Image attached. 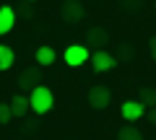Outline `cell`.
<instances>
[{
  "label": "cell",
  "instance_id": "cell-5",
  "mask_svg": "<svg viewBox=\"0 0 156 140\" xmlns=\"http://www.w3.org/2000/svg\"><path fill=\"white\" fill-rule=\"evenodd\" d=\"M112 101V91L109 86H94V88H89V107L91 109H107Z\"/></svg>",
  "mask_w": 156,
  "mask_h": 140
},
{
  "label": "cell",
  "instance_id": "cell-10",
  "mask_svg": "<svg viewBox=\"0 0 156 140\" xmlns=\"http://www.w3.org/2000/svg\"><path fill=\"white\" fill-rule=\"evenodd\" d=\"M8 107H11V114H13V117L26 119V114H29V99H26L23 94H16L11 101H8Z\"/></svg>",
  "mask_w": 156,
  "mask_h": 140
},
{
  "label": "cell",
  "instance_id": "cell-8",
  "mask_svg": "<svg viewBox=\"0 0 156 140\" xmlns=\"http://www.w3.org/2000/svg\"><path fill=\"white\" fill-rule=\"evenodd\" d=\"M42 83V70L39 67H26L21 75H18V88H23V91H31L34 86H39Z\"/></svg>",
  "mask_w": 156,
  "mask_h": 140
},
{
  "label": "cell",
  "instance_id": "cell-7",
  "mask_svg": "<svg viewBox=\"0 0 156 140\" xmlns=\"http://www.w3.org/2000/svg\"><path fill=\"white\" fill-rule=\"evenodd\" d=\"M86 42H89L86 47H96V50H101V47L109 44V31L101 29V26H89V31H86Z\"/></svg>",
  "mask_w": 156,
  "mask_h": 140
},
{
  "label": "cell",
  "instance_id": "cell-16",
  "mask_svg": "<svg viewBox=\"0 0 156 140\" xmlns=\"http://www.w3.org/2000/svg\"><path fill=\"white\" fill-rule=\"evenodd\" d=\"M13 119V114H11V107H8L5 101H0V125H8Z\"/></svg>",
  "mask_w": 156,
  "mask_h": 140
},
{
  "label": "cell",
  "instance_id": "cell-9",
  "mask_svg": "<svg viewBox=\"0 0 156 140\" xmlns=\"http://www.w3.org/2000/svg\"><path fill=\"white\" fill-rule=\"evenodd\" d=\"M13 26H16V11L11 5H0V34L3 36L11 34Z\"/></svg>",
  "mask_w": 156,
  "mask_h": 140
},
{
  "label": "cell",
  "instance_id": "cell-1",
  "mask_svg": "<svg viewBox=\"0 0 156 140\" xmlns=\"http://www.w3.org/2000/svg\"><path fill=\"white\" fill-rule=\"evenodd\" d=\"M52 107H55V94H52V88H47L44 83L34 86L31 91H29V112L34 114H50Z\"/></svg>",
  "mask_w": 156,
  "mask_h": 140
},
{
  "label": "cell",
  "instance_id": "cell-15",
  "mask_svg": "<svg viewBox=\"0 0 156 140\" xmlns=\"http://www.w3.org/2000/svg\"><path fill=\"white\" fill-rule=\"evenodd\" d=\"M135 55V50H133V44H128V42H122V44H120V47H117V62H120V60H130V57H133Z\"/></svg>",
  "mask_w": 156,
  "mask_h": 140
},
{
  "label": "cell",
  "instance_id": "cell-18",
  "mask_svg": "<svg viewBox=\"0 0 156 140\" xmlns=\"http://www.w3.org/2000/svg\"><path fill=\"white\" fill-rule=\"evenodd\" d=\"M148 50H151V57L156 60V36H151V42H148Z\"/></svg>",
  "mask_w": 156,
  "mask_h": 140
},
{
  "label": "cell",
  "instance_id": "cell-4",
  "mask_svg": "<svg viewBox=\"0 0 156 140\" xmlns=\"http://www.w3.org/2000/svg\"><path fill=\"white\" fill-rule=\"evenodd\" d=\"M89 60H91V67H94L96 73H107V70H115V67H117V57L109 55L107 50H96V52H91Z\"/></svg>",
  "mask_w": 156,
  "mask_h": 140
},
{
  "label": "cell",
  "instance_id": "cell-2",
  "mask_svg": "<svg viewBox=\"0 0 156 140\" xmlns=\"http://www.w3.org/2000/svg\"><path fill=\"white\" fill-rule=\"evenodd\" d=\"M62 60H65L68 67H81V65H86V62H89V47H86V44H70V47H65Z\"/></svg>",
  "mask_w": 156,
  "mask_h": 140
},
{
  "label": "cell",
  "instance_id": "cell-14",
  "mask_svg": "<svg viewBox=\"0 0 156 140\" xmlns=\"http://www.w3.org/2000/svg\"><path fill=\"white\" fill-rule=\"evenodd\" d=\"M138 101H143L146 109H148V107H156V88H140Z\"/></svg>",
  "mask_w": 156,
  "mask_h": 140
},
{
  "label": "cell",
  "instance_id": "cell-11",
  "mask_svg": "<svg viewBox=\"0 0 156 140\" xmlns=\"http://www.w3.org/2000/svg\"><path fill=\"white\" fill-rule=\"evenodd\" d=\"M55 60H57V52L52 50V47L44 44V47H39V50H37V65L39 67H50Z\"/></svg>",
  "mask_w": 156,
  "mask_h": 140
},
{
  "label": "cell",
  "instance_id": "cell-20",
  "mask_svg": "<svg viewBox=\"0 0 156 140\" xmlns=\"http://www.w3.org/2000/svg\"><path fill=\"white\" fill-rule=\"evenodd\" d=\"M26 3H37V0H26Z\"/></svg>",
  "mask_w": 156,
  "mask_h": 140
},
{
  "label": "cell",
  "instance_id": "cell-19",
  "mask_svg": "<svg viewBox=\"0 0 156 140\" xmlns=\"http://www.w3.org/2000/svg\"><path fill=\"white\" fill-rule=\"evenodd\" d=\"M148 119H151V125H156V107H151V112H148Z\"/></svg>",
  "mask_w": 156,
  "mask_h": 140
},
{
  "label": "cell",
  "instance_id": "cell-3",
  "mask_svg": "<svg viewBox=\"0 0 156 140\" xmlns=\"http://www.w3.org/2000/svg\"><path fill=\"white\" fill-rule=\"evenodd\" d=\"M60 16H62V21H68V23H81L83 16H86V8L81 5V0H62Z\"/></svg>",
  "mask_w": 156,
  "mask_h": 140
},
{
  "label": "cell",
  "instance_id": "cell-6",
  "mask_svg": "<svg viewBox=\"0 0 156 140\" xmlns=\"http://www.w3.org/2000/svg\"><path fill=\"white\" fill-rule=\"evenodd\" d=\"M120 114H122L125 122H135V119L146 117V104H143V101H138V99H128V101H122Z\"/></svg>",
  "mask_w": 156,
  "mask_h": 140
},
{
  "label": "cell",
  "instance_id": "cell-12",
  "mask_svg": "<svg viewBox=\"0 0 156 140\" xmlns=\"http://www.w3.org/2000/svg\"><path fill=\"white\" fill-rule=\"evenodd\" d=\"M13 62H16V52H13V47L0 44V73L11 70V67H13Z\"/></svg>",
  "mask_w": 156,
  "mask_h": 140
},
{
  "label": "cell",
  "instance_id": "cell-13",
  "mask_svg": "<svg viewBox=\"0 0 156 140\" xmlns=\"http://www.w3.org/2000/svg\"><path fill=\"white\" fill-rule=\"evenodd\" d=\"M117 140H143V132L128 122L122 130H117Z\"/></svg>",
  "mask_w": 156,
  "mask_h": 140
},
{
  "label": "cell",
  "instance_id": "cell-17",
  "mask_svg": "<svg viewBox=\"0 0 156 140\" xmlns=\"http://www.w3.org/2000/svg\"><path fill=\"white\" fill-rule=\"evenodd\" d=\"M122 8H125V11H138L140 0H122Z\"/></svg>",
  "mask_w": 156,
  "mask_h": 140
}]
</instances>
